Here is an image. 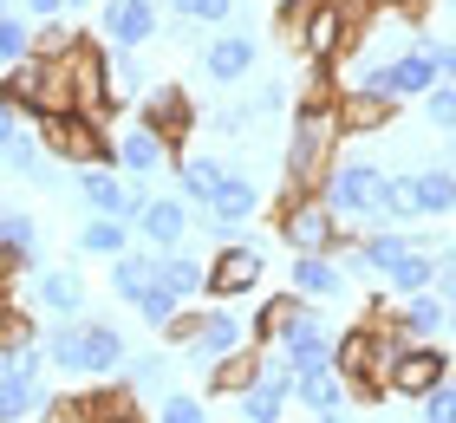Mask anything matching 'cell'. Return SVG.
<instances>
[{
    "mask_svg": "<svg viewBox=\"0 0 456 423\" xmlns=\"http://www.w3.org/2000/svg\"><path fill=\"white\" fill-rule=\"evenodd\" d=\"M176 313H183V300H176V293L163 287V281H157V287H151V293H143V300H137V320H143V326H157V332L170 326Z\"/></svg>",
    "mask_w": 456,
    "mask_h": 423,
    "instance_id": "cell-41",
    "label": "cell"
},
{
    "mask_svg": "<svg viewBox=\"0 0 456 423\" xmlns=\"http://www.w3.org/2000/svg\"><path fill=\"white\" fill-rule=\"evenodd\" d=\"M411 222H424V216H418V183H411V176H391V183H385L379 228H411Z\"/></svg>",
    "mask_w": 456,
    "mask_h": 423,
    "instance_id": "cell-35",
    "label": "cell"
},
{
    "mask_svg": "<svg viewBox=\"0 0 456 423\" xmlns=\"http://www.w3.org/2000/svg\"><path fill=\"white\" fill-rule=\"evenodd\" d=\"M424 124L430 131H456V85L444 78L437 92H424Z\"/></svg>",
    "mask_w": 456,
    "mask_h": 423,
    "instance_id": "cell-43",
    "label": "cell"
},
{
    "mask_svg": "<svg viewBox=\"0 0 456 423\" xmlns=\"http://www.w3.org/2000/svg\"><path fill=\"white\" fill-rule=\"evenodd\" d=\"M46 365H59L66 378H86V320H59L46 332Z\"/></svg>",
    "mask_w": 456,
    "mask_h": 423,
    "instance_id": "cell-33",
    "label": "cell"
},
{
    "mask_svg": "<svg viewBox=\"0 0 456 423\" xmlns=\"http://www.w3.org/2000/svg\"><path fill=\"white\" fill-rule=\"evenodd\" d=\"M391 326H398L404 338H444L450 332V306H444V293L430 287V293H411V300L391 313Z\"/></svg>",
    "mask_w": 456,
    "mask_h": 423,
    "instance_id": "cell-21",
    "label": "cell"
},
{
    "mask_svg": "<svg viewBox=\"0 0 456 423\" xmlns=\"http://www.w3.org/2000/svg\"><path fill=\"white\" fill-rule=\"evenodd\" d=\"M0 254L7 273H39V222L27 208H0Z\"/></svg>",
    "mask_w": 456,
    "mask_h": 423,
    "instance_id": "cell-18",
    "label": "cell"
},
{
    "mask_svg": "<svg viewBox=\"0 0 456 423\" xmlns=\"http://www.w3.org/2000/svg\"><path fill=\"white\" fill-rule=\"evenodd\" d=\"M39 423H92V397H46Z\"/></svg>",
    "mask_w": 456,
    "mask_h": 423,
    "instance_id": "cell-45",
    "label": "cell"
},
{
    "mask_svg": "<svg viewBox=\"0 0 456 423\" xmlns=\"http://www.w3.org/2000/svg\"><path fill=\"white\" fill-rule=\"evenodd\" d=\"M157 27H163L157 0H105V13H98V33H105V46H118V53L151 46Z\"/></svg>",
    "mask_w": 456,
    "mask_h": 423,
    "instance_id": "cell-10",
    "label": "cell"
},
{
    "mask_svg": "<svg viewBox=\"0 0 456 423\" xmlns=\"http://www.w3.org/2000/svg\"><path fill=\"white\" fill-rule=\"evenodd\" d=\"M151 287H157V248H151V254L131 248V254H118V261H111V293H118V300L137 306Z\"/></svg>",
    "mask_w": 456,
    "mask_h": 423,
    "instance_id": "cell-32",
    "label": "cell"
},
{
    "mask_svg": "<svg viewBox=\"0 0 456 423\" xmlns=\"http://www.w3.org/2000/svg\"><path fill=\"white\" fill-rule=\"evenodd\" d=\"M385 169L371 163V157H339L333 169H326V183H320V196L326 208L346 222V228H379V208H385Z\"/></svg>",
    "mask_w": 456,
    "mask_h": 423,
    "instance_id": "cell-3",
    "label": "cell"
},
{
    "mask_svg": "<svg viewBox=\"0 0 456 423\" xmlns=\"http://www.w3.org/2000/svg\"><path fill=\"white\" fill-rule=\"evenodd\" d=\"M333 371L352 385V397H379L385 391V365H379V326H352L339 332V346H333Z\"/></svg>",
    "mask_w": 456,
    "mask_h": 423,
    "instance_id": "cell-8",
    "label": "cell"
},
{
    "mask_svg": "<svg viewBox=\"0 0 456 423\" xmlns=\"http://www.w3.org/2000/svg\"><path fill=\"white\" fill-rule=\"evenodd\" d=\"M20 118H27V111H20V104H7V98H0V150H7V143L20 137Z\"/></svg>",
    "mask_w": 456,
    "mask_h": 423,
    "instance_id": "cell-47",
    "label": "cell"
},
{
    "mask_svg": "<svg viewBox=\"0 0 456 423\" xmlns=\"http://www.w3.org/2000/svg\"><path fill=\"white\" fill-rule=\"evenodd\" d=\"M105 59H111V92H118V104H137L151 85H143V66H137V53H118V46H105Z\"/></svg>",
    "mask_w": 456,
    "mask_h": 423,
    "instance_id": "cell-37",
    "label": "cell"
},
{
    "mask_svg": "<svg viewBox=\"0 0 456 423\" xmlns=\"http://www.w3.org/2000/svg\"><path fill=\"white\" fill-rule=\"evenodd\" d=\"M418 216L424 222H437V216H456V163H430L418 169Z\"/></svg>",
    "mask_w": 456,
    "mask_h": 423,
    "instance_id": "cell-29",
    "label": "cell"
},
{
    "mask_svg": "<svg viewBox=\"0 0 456 423\" xmlns=\"http://www.w3.org/2000/svg\"><path fill=\"white\" fill-rule=\"evenodd\" d=\"M190 222H196V216H190V202H183V196H151V202L137 208V235L151 241L157 254L190 241Z\"/></svg>",
    "mask_w": 456,
    "mask_h": 423,
    "instance_id": "cell-15",
    "label": "cell"
},
{
    "mask_svg": "<svg viewBox=\"0 0 456 423\" xmlns=\"http://www.w3.org/2000/svg\"><path fill=\"white\" fill-rule=\"evenodd\" d=\"M424 423H456V378L424 397Z\"/></svg>",
    "mask_w": 456,
    "mask_h": 423,
    "instance_id": "cell-46",
    "label": "cell"
},
{
    "mask_svg": "<svg viewBox=\"0 0 456 423\" xmlns=\"http://www.w3.org/2000/svg\"><path fill=\"white\" fill-rule=\"evenodd\" d=\"M255 346V332H248V320L241 313H228V300H216L209 313L196 320V332H190V365H222V358H235V352H248Z\"/></svg>",
    "mask_w": 456,
    "mask_h": 423,
    "instance_id": "cell-7",
    "label": "cell"
},
{
    "mask_svg": "<svg viewBox=\"0 0 456 423\" xmlns=\"http://www.w3.org/2000/svg\"><path fill=\"white\" fill-rule=\"evenodd\" d=\"M131 235H137V222L92 216L86 228H78V254H92V261H118V254H131Z\"/></svg>",
    "mask_w": 456,
    "mask_h": 423,
    "instance_id": "cell-24",
    "label": "cell"
},
{
    "mask_svg": "<svg viewBox=\"0 0 456 423\" xmlns=\"http://www.w3.org/2000/svg\"><path fill=\"white\" fill-rule=\"evenodd\" d=\"M450 7H456V0H450Z\"/></svg>",
    "mask_w": 456,
    "mask_h": 423,
    "instance_id": "cell-53",
    "label": "cell"
},
{
    "mask_svg": "<svg viewBox=\"0 0 456 423\" xmlns=\"http://www.w3.org/2000/svg\"><path fill=\"white\" fill-rule=\"evenodd\" d=\"M20 59H33V20L7 7V13H0V72L20 66Z\"/></svg>",
    "mask_w": 456,
    "mask_h": 423,
    "instance_id": "cell-36",
    "label": "cell"
},
{
    "mask_svg": "<svg viewBox=\"0 0 456 423\" xmlns=\"http://www.w3.org/2000/svg\"><path fill=\"white\" fill-rule=\"evenodd\" d=\"M137 104H143V124H151V131H163L170 143L190 137L196 111H190V92H183V85H151V92H143Z\"/></svg>",
    "mask_w": 456,
    "mask_h": 423,
    "instance_id": "cell-16",
    "label": "cell"
},
{
    "mask_svg": "<svg viewBox=\"0 0 456 423\" xmlns=\"http://www.w3.org/2000/svg\"><path fill=\"white\" fill-rule=\"evenodd\" d=\"M320 423H346V411H326V417H320Z\"/></svg>",
    "mask_w": 456,
    "mask_h": 423,
    "instance_id": "cell-50",
    "label": "cell"
},
{
    "mask_svg": "<svg viewBox=\"0 0 456 423\" xmlns=\"http://www.w3.org/2000/svg\"><path fill=\"white\" fill-rule=\"evenodd\" d=\"M450 365H456V358L437 346V338H411V346L398 352V365L385 371V391L418 397V404H424V397L437 391V385H450Z\"/></svg>",
    "mask_w": 456,
    "mask_h": 423,
    "instance_id": "cell-5",
    "label": "cell"
},
{
    "mask_svg": "<svg viewBox=\"0 0 456 423\" xmlns=\"http://www.w3.org/2000/svg\"><path fill=\"white\" fill-rule=\"evenodd\" d=\"M450 332H456V306H450Z\"/></svg>",
    "mask_w": 456,
    "mask_h": 423,
    "instance_id": "cell-51",
    "label": "cell"
},
{
    "mask_svg": "<svg viewBox=\"0 0 456 423\" xmlns=\"http://www.w3.org/2000/svg\"><path fill=\"white\" fill-rule=\"evenodd\" d=\"M411 248H424L411 228H365L359 241H352V254H339L346 273H391V261H404Z\"/></svg>",
    "mask_w": 456,
    "mask_h": 423,
    "instance_id": "cell-13",
    "label": "cell"
},
{
    "mask_svg": "<svg viewBox=\"0 0 456 423\" xmlns=\"http://www.w3.org/2000/svg\"><path fill=\"white\" fill-rule=\"evenodd\" d=\"M39 143H46V157H53V163H72V169H98V163H111V169H118V143L105 137V124L86 118V111L39 118Z\"/></svg>",
    "mask_w": 456,
    "mask_h": 423,
    "instance_id": "cell-4",
    "label": "cell"
},
{
    "mask_svg": "<svg viewBox=\"0 0 456 423\" xmlns=\"http://www.w3.org/2000/svg\"><path fill=\"white\" fill-rule=\"evenodd\" d=\"M27 13L33 20H59V13H72V0H27Z\"/></svg>",
    "mask_w": 456,
    "mask_h": 423,
    "instance_id": "cell-48",
    "label": "cell"
},
{
    "mask_svg": "<svg viewBox=\"0 0 456 423\" xmlns=\"http://www.w3.org/2000/svg\"><path fill=\"white\" fill-rule=\"evenodd\" d=\"M92 423H143V417H137V391H131V385L92 391Z\"/></svg>",
    "mask_w": 456,
    "mask_h": 423,
    "instance_id": "cell-38",
    "label": "cell"
},
{
    "mask_svg": "<svg viewBox=\"0 0 456 423\" xmlns=\"http://www.w3.org/2000/svg\"><path fill=\"white\" fill-rule=\"evenodd\" d=\"M0 157H7V169H13L20 183L59 189V163H46V143H39V137H27V131H20V137H13L7 150H0Z\"/></svg>",
    "mask_w": 456,
    "mask_h": 423,
    "instance_id": "cell-30",
    "label": "cell"
},
{
    "mask_svg": "<svg viewBox=\"0 0 456 423\" xmlns=\"http://www.w3.org/2000/svg\"><path fill=\"white\" fill-rule=\"evenodd\" d=\"M86 39H78L72 27H59V20H46V27H33V59H72Z\"/></svg>",
    "mask_w": 456,
    "mask_h": 423,
    "instance_id": "cell-39",
    "label": "cell"
},
{
    "mask_svg": "<svg viewBox=\"0 0 456 423\" xmlns=\"http://www.w3.org/2000/svg\"><path fill=\"white\" fill-rule=\"evenodd\" d=\"M444 85V46H430V39H411V46L391 59V98H418L424 104V92H437Z\"/></svg>",
    "mask_w": 456,
    "mask_h": 423,
    "instance_id": "cell-11",
    "label": "cell"
},
{
    "mask_svg": "<svg viewBox=\"0 0 456 423\" xmlns=\"http://www.w3.org/2000/svg\"><path fill=\"white\" fill-rule=\"evenodd\" d=\"M170 13H183V20H196V27H228L235 20V0H170Z\"/></svg>",
    "mask_w": 456,
    "mask_h": 423,
    "instance_id": "cell-40",
    "label": "cell"
},
{
    "mask_svg": "<svg viewBox=\"0 0 456 423\" xmlns=\"http://www.w3.org/2000/svg\"><path fill=\"white\" fill-rule=\"evenodd\" d=\"M333 346H339V338L326 332L320 306H314V313H306V320H300L294 332L281 338V352H287V365H294V371H320V365H333Z\"/></svg>",
    "mask_w": 456,
    "mask_h": 423,
    "instance_id": "cell-17",
    "label": "cell"
},
{
    "mask_svg": "<svg viewBox=\"0 0 456 423\" xmlns=\"http://www.w3.org/2000/svg\"><path fill=\"white\" fill-rule=\"evenodd\" d=\"M157 423H209V404H202V397H190V391H163Z\"/></svg>",
    "mask_w": 456,
    "mask_h": 423,
    "instance_id": "cell-42",
    "label": "cell"
},
{
    "mask_svg": "<svg viewBox=\"0 0 456 423\" xmlns=\"http://www.w3.org/2000/svg\"><path fill=\"white\" fill-rule=\"evenodd\" d=\"M170 157H176V143L163 137V131H151L143 118H137L131 131L118 137V169H124V176H137V183H151V176H157V169L170 163Z\"/></svg>",
    "mask_w": 456,
    "mask_h": 423,
    "instance_id": "cell-14",
    "label": "cell"
},
{
    "mask_svg": "<svg viewBox=\"0 0 456 423\" xmlns=\"http://www.w3.org/2000/svg\"><path fill=\"white\" fill-rule=\"evenodd\" d=\"M274 222H281V241L294 254H352V241H359V235H346V222L326 208L320 189H281Z\"/></svg>",
    "mask_w": 456,
    "mask_h": 423,
    "instance_id": "cell-2",
    "label": "cell"
},
{
    "mask_svg": "<svg viewBox=\"0 0 456 423\" xmlns=\"http://www.w3.org/2000/svg\"><path fill=\"white\" fill-rule=\"evenodd\" d=\"M437 267H444V254H437V248H411L404 261H391L385 287L398 293V300H411V293H430V287H437Z\"/></svg>",
    "mask_w": 456,
    "mask_h": 423,
    "instance_id": "cell-26",
    "label": "cell"
},
{
    "mask_svg": "<svg viewBox=\"0 0 456 423\" xmlns=\"http://www.w3.org/2000/svg\"><path fill=\"white\" fill-rule=\"evenodd\" d=\"M391 118H398V98H371V92H346V98H339V124H346V137H359V131H385Z\"/></svg>",
    "mask_w": 456,
    "mask_h": 423,
    "instance_id": "cell-31",
    "label": "cell"
},
{
    "mask_svg": "<svg viewBox=\"0 0 456 423\" xmlns=\"http://www.w3.org/2000/svg\"><path fill=\"white\" fill-rule=\"evenodd\" d=\"M0 13H7V0H0Z\"/></svg>",
    "mask_w": 456,
    "mask_h": 423,
    "instance_id": "cell-52",
    "label": "cell"
},
{
    "mask_svg": "<svg viewBox=\"0 0 456 423\" xmlns=\"http://www.w3.org/2000/svg\"><path fill=\"white\" fill-rule=\"evenodd\" d=\"M33 293H39V313H59V320H78V306H86V281H78V267H39L33 273Z\"/></svg>",
    "mask_w": 456,
    "mask_h": 423,
    "instance_id": "cell-19",
    "label": "cell"
},
{
    "mask_svg": "<svg viewBox=\"0 0 456 423\" xmlns=\"http://www.w3.org/2000/svg\"><path fill=\"white\" fill-rule=\"evenodd\" d=\"M444 78L456 85V39H450V46H444Z\"/></svg>",
    "mask_w": 456,
    "mask_h": 423,
    "instance_id": "cell-49",
    "label": "cell"
},
{
    "mask_svg": "<svg viewBox=\"0 0 456 423\" xmlns=\"http://www.w3.org/2000/svg\"><path fill=\"white\" fill-rule=\"evenodd\" d=\"M294 397H300L314 417H326V411H346V404H352V385H346L333 365H320V371H300V378H294Z\"/></svg>",
    "mask_w": 456,
    "mask_h": 423,
    "instance_id": "cell-25",
    "label": "cell"
},
{
    "mask_svg": "<svg viewBox=\"0 0 456 423\" xmlns=\"http://www.w3.org/2000/svg\"><path fill=\"white\" fill-rule=\"evenodd\" d=\"M222 176H228V163H216V157H183L176 163V196L190 202V208H209L216 189H222Z\"/></svg>",
    "mask_w": 456,
    "mask_h": 423,
    "instance_id": "cell-28",
    "label": "cell"
},
{
    "mask_svg": "<svg viewBox=\"0 0 456 423\" xmlns=\"http://www.w3.org/2000/svg\"><path fill=\"white\" fill-rule=\"evenodd\" d=\"M66 78H72V111H86V118H98V124L124 111V104H118V92H111V59L98 53L92 39H86V46H78V53L66 59Z\"/></svg>",
    "mask_w": 456,
    "mask_h": 423,
    "instance_id": "cell-6",
    "label": "cell"
},
{
    "mask_svg": "<svg viewBox=\"0 0 456 423\" xmlns=\"http://www.w3.org/2000/svg\"><path fill=\"white\" fill-rule=\"evenodd\" d=\"M339 98H314L294 111V137H287V189H320L326 169L339 163Z\"/></svg>",
    "mask_w": 456,
    "mask_h": 423,
    "instance_id": "cell-1",
    "label": "cell"
},
{
    "mask_svg": "<svg viewBox=\"0 0 456 423\" xmlns=\"http://www.w3.org/2000/svg\"><path fill=\"white\" fill-rule=\"evenodd\" d=\"M261 287V248L255 241H228L209 254V300H248Z\"/></svg>",
    "mask_w": 456,
    "mask_h": 423,
    "instance_id": "cell-9",
    "label": "cell"
},
{
    "mask_svg": "<svg viewBox=\"0 0 456 423\" xmlns=\"http://www.w3.org/2000/svg\"><path fill=\"white\" fill-rule=\"evenodd\" d=\"M131 391H157V385H170V365H163V352H143L131 358V378H124Z\"/></svg>",
    "mask_w": 456,
    "mask_h": 423,
    "instance_id": "cell-44",
    "label": "cell"
},
{
    "mask_svg": "<svg viewBox=\"0 0 456 423\" xmlns=\"http://www.w3.org/2000/svg\"><path fill=\"white\" fill-rule=\"evenodd\" d=\"M261 385V352H235V358H222V365H209V391H255Z\"/></svg>",
    "mask_w": 456,
    "mask_h": 423,
    "instance_id": "cell-34",
    "label": "cell"
},
{
    "mask_svg": "<svg viewBox=\"0 0 456 423\" xmlns=\"http://www.w3.org/2000/svg\"><path fill=\"white\" fill-rule=\"evenodd\" d=\"M294 293L306 300H339L346 293V267L333 254H294Z\"/></svg>",
    "mask_w": 456,
    "mask_h": 423,
    "instance_id": "cell-23",
    "label": "cell"
},
{
    "mask_svg": "<svg viewBox=\"0 0 456 423\" xmlns=\"http://www.w3.org/2000/svg\"><path fill=\"white\" fill-rule=\"evenodd\" d=\"M202 216H216V222H235V228H248L261 216V183L255 176H241V169H228L222 176V189H216V202L202 208Z\"/></svg>",
    "mask_w": 456,
    "mask_h": 423,
    "instance_id": "cell-20",
    "label": "cell"
},
{
    "mask_svg": "<svg viewBox=\"0 0 456 423\" xmlns=\"http://www.w3.org/2000/svg\"><path fill=\"white\" fill-rule=\"evenodd\" d=\"M255 59H261V46H255V33H216L209 46L196 53V66H202V78L209 85H235V78H248L255 72Z\"/></svg>",
    "mask_w": 456,
    "mask_h": 423,
    "instance_id": "cell-12",
    "label": "cell"
},
{
    "mask_svg": "<svg viewBox=\"0 0 456 423\" xmlns=\"http://www.w3.org/2000/svg\"><path fill=\"white\" fill-rule=\"evenodd\" d=\"M118 365H131L124 332H118L111 320H86V378H111Z\"/></svg>",
    "mask_w": 456,
    "mask_h": 423,
    "instance_id": "cell-27",
    "label": "cell"
},
{
    "mask_svg": "<svg viewBox=\"0 0 456 423\" xmlns=\"http://www.w3.org/2000/svg\"><path fill=\"white\" fill-rule=\"evenodd\" d=\"M157 281L176 293V300H196V293H209V261L190 248H163L157 254Z\"/></svg>",
    "mask_w": 456,
    "mask_h": 423,
    "instance_id": "cell-22",
    "label": "cell"
}]
</instances>
